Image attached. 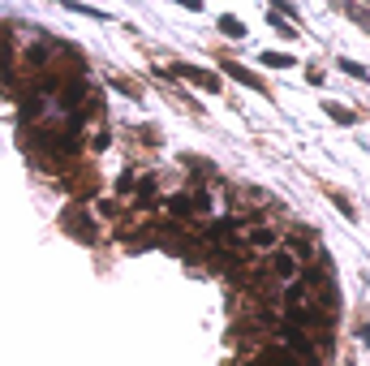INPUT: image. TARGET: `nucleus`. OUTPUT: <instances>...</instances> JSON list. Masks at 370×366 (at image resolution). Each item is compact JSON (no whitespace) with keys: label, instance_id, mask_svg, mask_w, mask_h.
<instances>
[{"label":"nucleus","instance_id":"10","mask_svg":"<svg viewBox=\"0 0 370 366\" xmlns=\"http://www.w3.org/2000/svg\"><path fill=\"white\" fill-rule=\"evenodd\" d=\"M340 69H345L349 78H362V82L370 78V73H366V65H358V60H340Z\"/></svg>","mask_w":370,"mask_h":366},{"label":"nucleus","instance_id":"6","mask_svg":"<svg viewBox=\"0 0 370 366\" xmlns=\"http://www.w3.org/2000/svg\"><path fill=\"white\" fill-rule=\"evenodd\" d=\"M263 65H276V69H293L297 60H293V56H284V52H263Z\"/></svg>","mask_w":370,"mask_h":366},{"label":"nucleus","instance_id":"5","mask_svg":"<svg viewBox=\"0 0 370 366\" xmlns=\"http://www.w3.org/2000/svg\"><path fill=\"white\" fill-rule=\"evenodd\" d=\"M224 73H229V78H237L241 87H254V91H263V82H259V78H254L246 65H237V60H224Z\"/></svg>","mask_w":370,"mask_h":366},{"label":"nucleus","instance_id":"3","mask_svg":"<svg viewBox=\"0 0 370 366\" xmlns=\"http://www.w3.org/2000/svg\"><path fill=\"white\" fill-rule=\"evenodd\" d=\"M172 73H176V78H185V82H198L203 91H220V78H216V73H207V69H198V65H172Z\"/></svg>","mask_w":370,"mask_h":366},{"label":"nucleus","instance_id":"9","mask_svg":"<svg viewBox=\"0 0 370 366\" xmlns=\"http://www.w3.org/2000/svg\"><path fill=\"white\" fill-rule=\"evenodd\" d=\"M327 108V117L332 121H340V125H353V113H349V108H340V104H323Z\"/></svg>","mask_w":370,"mask_h":366},{"label":"nucleus","instance_id":"2","mask_svg":"<svg viewBox=\"0 0 370 366\" xmlns=\"http://www.w3.org/2000/svg\"><path fill=\"white\" fill-rule=\"evenodd\" d=\"M267 267H271V276H280V280H288V284H297V280H301V272H305V267H301L288 250H276V254L267 259Z\"/></svg>","mask_w":370,"mask_h":366},{"label":"nucleus","instance_id":"7","mask_svg":"<svg viewBox=\"0 0 370 366\" xmlns=\"http://www.w3.org/2000/svg\"><path fill=\"white\" fill-rule=\"evenodd\" d=\"M138 181L142 177H134V172H121L117 177V194H138Z\"/></svg>","mask_w":370,"mask_h":366},{"label":"nucleus","instance_id":"8","mask_svg":"<svg viewBox=\"0 0 370 366\" xmlns=\"http://www.w3.org/2000/svg\"><path fill=\"white\" fill-rule=\"evenodd\" d=\"M220 30H229V39H246V26L237 18H220Z\"/></svg>","mask_w":370,"mask_h":366},{"label":"nucleus","instance_id":"11","mask_svg":"<svg viewBox=\"0 0 370 366\" xmlns=\"http://www.w3.org/2000/svg\"><path fill=\"white\" fill-rule=\"evenodd\" d=\"M349 18H353V22H362V26L370 30V13H366V9H358V5H353V9H349Z\"/></svg>","mask_w":370,"mask_h":366},{"label":"nucleus","instance_id":"4","mask_svg":"<svg viewBox=\"0 0 370 366\" xmlns=\"http://www.w3.org/2000/svg\"><path fill=\"white\" fill-rule=\"evenodd\" d=\"M168 211H172L176 220H194V216H198V198H189V194H172V198H168Z\"/></svg>","mask_w":370,"mask_h":366},{"label":"nucleus","instance_id":"1","mask_svg":"<svg viewBox=\"0 0 370 366\" xmlns=\"http://www.w3.org/2000/svg\"><path fill=\"white\" fill-rule=\"evenodd\" d=\"M276 345H284L288 354H293V358L301 362V366H323V354H319V341H314L305 328L288 323V319H280V323H276Z\"/></svg>","mask_w":370,"mask_h":366}]
</instances>
